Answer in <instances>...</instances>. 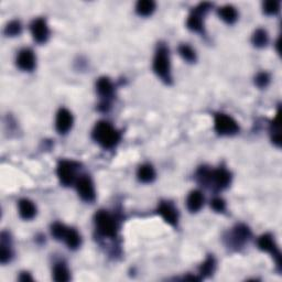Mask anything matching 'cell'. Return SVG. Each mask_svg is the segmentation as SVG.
<instances>
[{
  "label": "cell",
  "instance_id": "12",
  "mask_svg": "<svg viewBox=\"0 0 282 282\" xmlns=\"http://www.w3.org/2000/svg\"><path fill=\"white\" fill-rule=\"evenodd\" d=\"M258 247L261 250L270 252L273 257H276L277 266L281 267V254L279 249H278L277 245L275 243V239H273V237L270 234H264L261 236V237H259Z\"/></svg>",
  "mask_w": 282,
  "mask_h": 282
},
{
  "label": "cell",
  "instance_id": "22",
  "mask_svg": "<svg viewBox=\"0 0 282 282\" xmlns=\"http://www.w3.org/2000/svg\"><path fill=\"white\" fill-rule=\"evenodd\" d=\"M234 239L237 244H244L250 238L249 228L245 225H238L234 230Z\"/></svg>",
  "mask_w": 282,
  "mask_h": 282
},
{
  "label": "cell",
  "instance_id": "26",
  "mask_svg": "<svg viewBox=\"0 0 282 282\" xmlns=\"http://www.w3.org/2000/svg\"><path fill=\"white\" fill-rule=\"evenodd\" d=\"M66 230H68V227L61 223H54L51 227V234L57 240H62L64 238Z\"/></svg>",
  "mask_w": 282,
  "mask_h": 282
},
{
  "label": "cell",
  "instance_id": "13",
  "mask_svg": "<svg viewBox=\"0 0 282 282\" xmlns=\"http://www.w3.org/2000/svg\"><path fill=\"white\" fill-rule=\"evenodd\" d=\"M158 213H159L161 215V217L171 226L177 225L179 214H177V211L172 204H170L168 202H161L159 207H158Z\"/></svg>",
  "mask_w": 282,
  "mask_h": 282
},
{
  "label": "cell",
  "instance_id": "5",
  "mask_svg": "<svg viewBox=\"0 0 282 282\" xmlns=\"http://www.w3.org/2000/svg\"><path fill=\"white\" fill-rule=\"evenodd\" d=\"M215 131L221 136H233L239 131L237 122L226 114H216L214 120Z\"/></svg>",
  "mask_w": 282,
  "mask_h": 282
},
{
  "label": "cell",
  "instance_id": "10",
  "mask_svg": "<svg viewBox=\"0 0 282 282\" xmlns=\"http://www.w3.org/2000/svg\"><path fill=\"white\" fill-rule=\"evenodd\" d=\"M73 126V115L66 108H61L56 114L55 128L59 134L65 135L72 129Z\"/></svg>",
  "mask_w": 282,
  "mask_h": 282
},
{
  "label": "cell",
  "instance_id": "14",
  "mask_svg": "<svg viewBox=\"0 0 282 282\" xmlns=\"http://www.w3.org/2000/svg\"><path fill=\"white\" fill-rule=\"evenodd\" d=\"M17 65L19 69L22 70H27L30 72L35 68V56L32 50L30 49H23L19 52L18 56H17Z\"/></svg>",
  "mask_w": 282,
  "mask_h": 282
},
{
  "label": "cell",
  "instance_id": "32",
  "mask_svg": "<svg viewBox=\"0 0 282 282\" xmlns=\"http://www.w3.org/2000/svg\"><path fill=\"white\" fill-rule=\"evenodd\" d=\"M19 280H20V281H23V282H27V281H33L32 277L30 276V273H28V272H22L21 275H20Z\"/></svg>",
  "mask_w": 282,
  "mask_h": 282
},
{
  "label": "cell",
  "instance_id": "17",
  "mask_svg": "<svg viewBox=\"0 0 282 282\" xmlns=\"http://www.w3.org/2000/svg\"><path fill=\"white\" fill-rule=\"evenodd\" d=\"M218 16L224 22L228 24H233L236 22V20L238 19V12L236 10V8L233 6H224L218 9Z\"/></svg>",
  "mask_w": 282,
  "mask_h": 282
},
{
  "label": "cell",
  "instance_id": "31",
  "mask_svg": "<svg viewBox=\"0 0 282 282\" xmlns=\"http://www.w3.org/2000/svg\"><path fill=\"white\" fill-rule=\"evenodd\" d=\"M211 206L215 212L217 213H223L226 210V203L221 197H215L213 201L211 202Z\"/></svg>",
  "mask_w": 282,
  "mask_h": 282
},
{
  "label": "cell",
  "instance_id": "18",
  "mask_svg": "<svg viewBox=\"0 0 282 282\" xmlns=\"http://www.w3.org/2000/svg\"><path fill=\"white\" fill-rule=\"evenodd\" d=\"M137 176L142 183H151L156 179V171L151 164H142L138 169Z\"/></svg>",
  "mask_w": 282,
  "mask_h": 282
},
{
  "label": "cell",
  "instance_id": "6",
  "mask_svg": "<svg viewBox=\"0 0 282 282\" xmlns=\"http://www.w3.org/2000/svg\"><path fill=\"white\" fill-rule=\"evenodd\" d=\"M212 8V3L203 2L200 3L195 9L192 11V14L189 16L186 26L191 31L195 32H204V22H203V17Z\"/></svg>",
  "mask_w": 282,
  "mask_h": 282
},
{
  "label": "cell",
  "instance_id": "1",
  "mask_svg": "<svg viewBox=\"0 0 282 282\" xmlns=\"http://www.w3.org/2000/svg\"><path fill=\"white\" fill-rule=\"evenodd\" d=\"M93 138L105 149L114 148L119 142L120 134L107 122H99L94 127Z\"/></svg>",
  "mask_w": 282,
  "mask_h": 282
},
{
  "label": "cell",
  "instance_id": "21",
  "mask_svg": "<svg viewBox=\"0 0 282 282\" xmlns=\"http://www.w3.org/2000/svg\"><path fill=\"white\" fill-rule=\"evenodd\" d=\"M53 276H54V280L57 282H66L70 280V271L65 264L59 263L54 266L53 269Z\"/></svg>",
  "mask_w": 282,
  "mask_h": 282
},
{
  "label": "cell",
  "instance_id": "30",
  "mask_svg": "<svg viewBox=\"0 0 282 282\" xmlns=\"http://www.w3.org/2000/svg\"><path fill=\"white\" fill-rule=\"evenodd\" d=\"M269 82H270V76H269L268 73L261 72L255 78V83L256 85L260 87V88H264V87H267Z\"/></svg>",
  "mask_w": 282,
  "mask_h": 282
},
{
  "label": "cell",
  "instance_id": "27",
  "mask_svg": "<svg viewBox=\"0 0 282 282\" xmlns=\"http://www.w3.org/2000/svg\"><path fill=\"white\" fill-rule=\"evenodd\" d=\"M214 269H215V260L213 257H209L204 263L202 264V266L200 268V272L202 276L207 277V276H211L212 273L214 272Z\"/></svg>",
  "mask_w": 282,
  "mask_h": 282
},
{
  "label": "cell",
  "instance_id": "16",
  "mask_svg": "<svg viewBox=\"0 0 282 282\" xmlns=\"http://www.w3.org/2000/svg\"><path fill=\"white\" fill-rule=\"evenodd\" d=\"M19 214L23 219L29 221L35 216L36 207L33 204V202L27 198H22L19 201Z\"/></svg>",
  "mask_w": 282,
  "mask_h": 282
},
{
  "label": "cell",
  "instance_id": "19",
  "mask_svg": "<svg viewBox=\"0 0 282 282\" xmlns=\"http://www.w3.org/2000/svg\"><path fill=\"white\" fill-rule=\"evenodd\" d=\"M63 240L65 242L66 246L72 250L77 249V248L81 246V243H82L80 234H78L74 228H68Z\"/></svg>",
  "mask_w": 282,
  "mask_h": 282
},
{
  "label": "cell",
  "instance_id": "9",
  "mask_svg": "<svg viewBox=\"0 0 282 282\" xmlns=\"http://www.w3.org/2000/svg\"><path fill=\"white\" fill-rule=\"evenodd\" d=\"M97 92L99 96L103 98V103L101 107H104V109L107 110L109 107V101L114 96V85L110 82L108 77H101L97 81Z\"/></svg>",
  "mask_w": 282,
  "mask_h": 282
},
{
  "label": "cell",
  "instance_id": "28",
  "mask_svg": "<svg viewBox=\"0 0 282 282\" xmlns=\"http://www.w3.org/2000/svg\"><path fill=\"white\" fill-rule=\"evenodd\" d=\"M21 23L17 21V20H14V21L7 24L5 28V33L8 36H16L21 33Z\"/></svg>",
  "mask_w": 282,
  "mask_h": 282
},
{
  "label": "cell",
  "instance_id": "2",
  "mask_svg": "<svg viewBox=\"0 0 282 282\" xmlns=\"http://www.w3.org/2000/svg\"><path fill=\"white\" fill-rule=\"evenodd\" d=\"M198 179L204 184H212L215 189L223 190L230 184V173L225 168H219L216 170L201 169L198 171Z\"/></svg>",
  "mask_w": 282,
  "mask_h": 282
},
{
  "label": "cell",
  "instance_id": "3",
  "mask_svg": "<svg viewBox=\"0 0 282 282\" xmlns=\"http://www.w3.org/2000/svg\"><path fill=\"white\" fill-rule=\"evenodd\" d=\"M153 70L164 82H171V66H170L169 50L165 45H160L157 49L155 59H153Z\"/></svg>",
  "mask_w": 282,
  "mask_h": 282
},
{
  "label": "cell",
  "instance_id": "11",
  "mask_svg": "<svg viewBox=\"0 0 282 282\" xmlns=\"http://www.w3.org/2000/svg\"><path fill=\"white\" fill-rule=\"evenodd\" d=\"M31 35L33 36L36 42L39 43H44L47 42V40L49 39L50 30L48 27V23L42 18H38L35 20H33V22L31 23Z\"/></svg>",
  "mask_w": 282,
  "mask_h": 282
},
{
  "label": "cell",
  "instance_id": "24",
  "mask_svg": "<svg viewBox=\"0 0 282 282\" xmlns=\"http://www.w3.org/2000/svg\"><path fill=\"white\" fill-rule=\"evenodd\" d=\"M179 53H180V55L183 57V60H185L186 62H189V63H193V62L196 61L195 51H194V50L188 44L180 45Z\"/></svg>",
  "mask_w": 282,
  "mask_h": 282
},
{
  "label": "cell",
  "instance_id": "20",
  "mask_svg": "<svg viewBox=\"0 0 282 282\" xmlns=\"http://www.w3.org/2000/svg\"><path fill=\"white\" fill-rule=\"evenodd\" d=\"M156 10V2L152 0H140L136 5V11L139 16L148 17Z\"/></svg>",
  "mask_w": 282,
  "mask_h": 282
},
{
  "label": "cell",
  "instance_id": "4",
  "mask_svg": "<svg viewBox=\"0 0 282 282\" xmlns=\"http://www.w3.org/2000/svg\"><path fill=\"white\" fill-rule=\"evenodd\" d=\"M95 224H96L97 230L103 236L106 237H114L117 234V222L114 218L113 215H110L106 211H99L95 215Z\"/></svg>",
  "mask_w": 282,
  "mask_h": 282
},
{
  "label": "cell",
  "instance_id": "23",
  "mask_svg": "<svg viewBox=\"0 0 282 282\" xmlns=\"http://www.w3.org/2000/svg\"><path fill=\"white\" fill-rule=\"evenodd\" d=\"M252 44L257 48H264L266 47L268 43V33L264 29H258L252 35Z\"/></svg>",
  "mask_w": 282,
  "mask_h": 282
},
{
  "label": "cell",
  "instance_id": "29",
  "mask_svg": "<svg viewBox=\"0 0 282 282\" xmlns=\"http://www.w3.org/2000/svg\"><path fill=\"white\" fill-rule=\"evenodd\" d=\"M280 2L279 1H267L264 3V12L268 16H273L279 12Z\"/></svg>",
  "mask_w": 282,
  "mask_h": 282
},
{
  "label": "cell",
  "instance_id": "15",
  "mask_svg": "<svg viewBox=\"0 0 282 282\" xmlns=\"http://www.w3.org/2000/svg\"><path fill=\"white\" fill-rule=\"evenodd\" d=\"M204 204V195H203L201 191H192L189 194L188 200H186V206H188L191 213H196V212L202 209Z\"/></svg>",
  "mask_w": 282,
  "mask_h": 282
},
{
  "label": "cell",
  "instance_id": "8",
  "mask_svg": "<svg viewBox=\"0 0 282 282\" xmlns=\"http://www.w3.org/2000/svg\"><path fill=\"white\" fill-rule=\"evenodd\" d=\"M76 190L78 195L85 202H93L96 197L93 181L87 176H82L76 181Z\"/></svg>",
  "mask_w": 282,
  "mask_h": 282
},
{
  "label": "cell",
  "instance_id": "25",
  "mask_svg": "<svg viewBox=\"0 0 282 282\" xmlns=\"http://www.w3.org/2000/svg\"><path fill=\"white\" fill-rule=\"evenodd\" d=\"M0 261L1 264H7L8 261H10L12 257V251L9 246V244L5 242V239L1 238V246H0Z\"/></svg>",
  "mask_w": 282,
  "mask_h": 282
},
{
  "label": "cell",
  "instance_id": "7",
  "mask_svg": "<svg viewBox=\"0 0 282 282\" xmlns=\"http://www.w3.org/2000/svg\"><path fill=\"white\" fill-rule=\"evenodd\" d=\"M78 164L74 161L63 160L57 165V176H59L60 182L65 186H69L75 182L76 169Z\"/></svg>",
  "mask_w": 282,
  "mask_h": 282
}]
</instances>
